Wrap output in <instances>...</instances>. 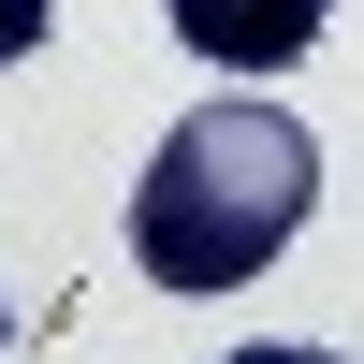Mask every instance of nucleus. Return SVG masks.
I'll use <instances>...</instances> for the list:
<instances>
[{
	"label": "nucleus",
	"mask_w": 364,
	"mask_h": 364,
	"mask_svg": "<svg viewBox=\"0 0 364 364\" xmlns=\"http://www.w3.org/2000/svg\"><path fill=\"white\" fill-rule=\"evenodd\" d=\"M44 29H58V0H0V73H15V58L44 44Z\"/></svg>",
	"instance_id": "7ed1b4c3"
},
{
	"label": "nucleus",
	"mask_w": 364,
	"mask_h": 364,
	"mask_svg": "<svg viewBox=\"0 0 364 364\" xmlns=\"http://www.w3.org/2000/svg\"><path fill=\"white\" fill-rule=\"evenodd\" d=\"M321 219V132L248 102H204L161 132V161L132 175V262L161 291H248L291 233Z\"/></svg>",
	"instance_id": "f257e3e1"
},
{
	"label": "nucleus",
	"mask_w": 364,
	"mask_h": 364,
	"mask_svg": "<svg viewBox=\"0 0 364 364\" xmlns=\"http://www.w3.org/2000/svg\"><path fill=\"white\" fill-rule=\"evenodd\" d=\"M161 15H175V44H190V58H219V73L262 87V73H291V58L336 29V0H161Z\"/></svg>",
	"instance_id": "f03ea898"
},
{
	"label": "nucleus",
	"mask_w": 364,
	"mask_h": 364,
	"mask_svg": "<svg viewBox=\"0 0 364 364\" xmlns=\"http://www.w3.org/2000/svg\"><path fill=\"white\" fill-rule=\"evenodd\" d=\"M0 336H15V306H0Z\"/></svg>",
	"instance_id": "39448f33"
},
{
	"label": "nucleus",
	"mask_w": 364,
	"mask_h": 364,
	"mask_svg": "<svg viewBox=\"0 0 364 364\" xmlns=\"http://www.w3.org/2000/svg\"><path fill=\"white\" fill-rule=\"evenodd\" d=\"M219 364H336V350H219Z\"/></svg>",
	"instance_id": "20e7f679"
}]
</instances>
